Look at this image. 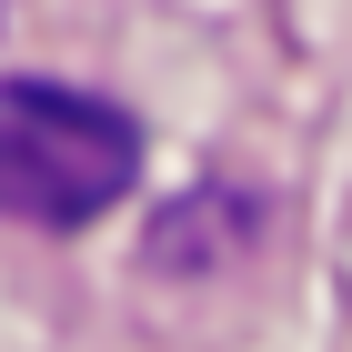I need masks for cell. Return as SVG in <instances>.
<instances>
[{
	"instance_id": "cell-1",
	"label": "cell",
	"mask_w": 352,
	"mask_h": 352,
	"mask_svg": "<svg viewBox=\"0 0 352 352\" xmlns=\"http://www.w3.org/2000/svg\"><path fill=\"white\" fill-rule=\"evenodd\" d=\"M141 182V121L60 81H0V212L81 232Z\"/></svg>"
}]
</instances>
